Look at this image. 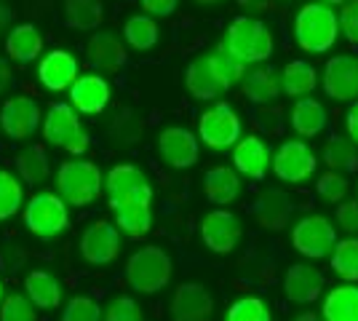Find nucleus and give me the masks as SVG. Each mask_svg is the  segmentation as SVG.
Instances as JSON below:
<instances>
[{"instance_id": "1", "label": "nucleus", "mask_w": 358, "mask_h": 321, "mask_svg": "<svg viewBox=\"0 0 358 321\" xmlns=\"http://www.w3.org/2000/svg\"><path fill=\"white\" fill-rule=\"evenodd\" d=\"M54 187H57L54 193L62 196L67 206L86 209L99 201L102 190H105V177H102V169L94 161L70 158L54 171Z\"/></svg>"}, {"instance_id": "2", "label": "nucleus", "mask_w": 358, "mask_h": 321, "mask_svg": "<svg viewBox=\"0 0 358 321\" xmlns=\"http://www.w3.org/2000/svg\"><path fill=\"white\" fill-rule=\"evenodd\" d=\"M340 38V19L331 6L305 3L294 16V41L305 54H327Z\"/></svg>"}, {"instance_id": "3", "label": "nucleus", "mask_w": 358, "mask_h": 321, "mask_svg": "<svg viewBox=\"0 0 358 321\" xmlns=\"http://www.w3.org/2000/svg\"><path fill=\"white\" fill-rule=\"evenodd\" d=\"M222 46L243 64H262L273 57V32L257 16H236L224 30Z\"/></svg>"}, {"instance_id": "4", "label": "nucleus", "mask_w": 358, "mask_h": 321, "mask_svg": "<svg viewBox=\"0 0 358 321\" xmlns=\"http://www.w3.org/2000/svg\"><path fill=\"white\" fill-rule=\"evenodd\" d=\"M171 273H174L171 255L152 244L139 246L123 268L126 284L139 294H158L161 290H166L171 281Z\"/></svg>"}, {"instance_id": "5", "label": "nucleus", "mask_w": 358, "mask_h": 321, "mask_svg": "<svg viewBox=\"0 0 358 321\" xmlns=\"http://www.w3.org/2000/svg\"><path fill=\"white\" fill-rule=\"evenodd\" d=\"M41 131H43V139L51 148H59L73 158H83L91 145L89 131L83 129L80 115L70 102H54L48 107Z\"/></svg>"}, {"instance_id": "6", "label": "nucleus", "mask_w": 358, "mask_h": 321, "mask_svg": "<svg viewBox=\"0 0 358 321\" xmlns=\"http://www.w3.org/2000/svg\"><path fill=\"white\" fill-rule=\"evenodd\" d=\"M22 220L35 238L51 241L70 228V206L54 190H41L24 204Z\"/></svg>"}, {"instance_id": "7", "label": "nucleus", "mask_w": 358, "mask_h": 321, "mask_svg": "<svg viewBox=\"0 0 358 321\" xmlns=\"http://www.w3.org/2000/svg\"><path fill=\"white\" fill-rule=\"evenodd\" d=\"M243 137V123L236 107L227 102H214L198 115V139L209 150H233Z\"/></svg>"}, {"instance_id": "8", "label": "nucleus", "mask_w": 358, "mask_h": 321, "mask_svg": "<svg viewBox=\"0 0 358 321\" xmlns=\"http://www.w3.org/2000/svg\"><path fill=\"white\" fill-rule=\"evenodd\" d=\"M105 196L113 212L131 204H152V185L134 164H115L105 174Z\"/></svg>"}, {"instance_id": "9", "label": "nucleus", "mask_w": 358, "mask_h": 321, "mask_svg": "<svg viewBox=\"0 0 358 321\" xmlns=\"http://www.w3.org/2000/svg\"><path fill=\"white\" fill-rule=\"evenodd\" d=\"M292 246L308 260H324L337 246V228L324 214H305L292 228Z\"/></svg>"}, {"instance_id": "10", "label": "nucleus", "mask_w": 358, "mask_h": 321, "mask_svg": "<svg viewBox=\"0 0 358 321\" xmlns=\"http://www.w3.org/2000/svg\"><path fill=\"white\" fill-rule=\"evenodd\" d=\"M315 153L305 139H284L273 153V174L278 183L299 185L315 174Z\"/></svg>"}, {"instance_id": "11", "label": "nucleus", "mask_w": 358, "mask_h": 321, "mask_svg": "<svg viewBox=\"0 0 358 321\" xmlns=\"http://www.w3.org/2000/svg\"><path fill=\"white\" fill-rule=\"evenodd\" d=\"M38 126H43V113L41 105L27 97V94H16L11 99H6L0 107V129L3 134L14 142H24L30 139Z\"/></svg>"}, {"instance_id": "12", "label": "nucleus", "mask_w": 358, "mask_h": 321, "mask_svg": "<svg viewBox=\"0 0 358 321\" xmlns=\"http://www.w3.org/2000/svg\"><path fill=\"white\" fill-rule=\"evenodd\" d=\"M80 257L94 265V268H105L110 262L118 260L120 255V230L115 228V222L107 220H94L86 230L80 233Z\"/></svg>"}, {"instance_id": "13", "label": "nucleus", "mask_w": 358, "mask_h": 321, "mask_svg": "<svg viewBox=\"0 0 358 321\" xmlns=\"http://www.w3.org/2000/svg\"><path fill=\"white\" fill-rule=\"evenodd\" d=\"M243 238V225L238 214L230 209H211L201 220V241L214 255H230Z\"/></svg>"}, {"instance_id": "14", "label": "nucleus", "mask_w": 358, "mask_h": 321, "mask_svg": "<svg viewBox=\"0 0 358 321\" xmlns=\"http://www.w3.org/2000/svg\"><path fill=\"white\" fill-rule=\"evenodd\" d=\"M321 86L334 102H356L358 99V57L356 54H334L324 64Z\"/></svg>"}, {"instance_id": "15", "label": "nucleus", "mask_w": 358, "mask_h": 321, "mask_svg": "<svg viewBox=\"0 0 358 321\" xmlns=\"http://www.w3.org/2000/svg\"><path fill=\"white\" fill-rule=\"evenodd\" d=\"M158 155L166 166L190 169L201 158V139L185 126H166L158 134Z\"/></svg>"}, {"instance_id": "16", "label": "nucleus", "mask_w": 358, "mask_h": 321, "mask_svg": "<svg viewBox=\"0 0 358 321\" xmlns=\"http://www.w3.org/2000/svg\"><path fill=\"white\" fill-rule=\"evenodd\" d=\"M169 313H171V321H209L214 313V297L203 284L185 281L171 294Z\"/></svg>"}, {"instance_id": "17", "label": "nucleus", "mask_w": 358, "mask_h": 321, "mask_svg": "<svg viewBox=\"0 0 358 321\" xmlns=\"http://www.w3.org/2000/svg\"><path fill=\"white\" fill-rule=\"evenodd\" d=\"M284 294L294 306H313L324 297V273L308 262H292L284 273Z\"/></svg>"}, {"instance_id": "18", "label": "nucleus", "mask_w": 358, "mask_h": 321, "mask_svg": "<svg viewBox=\"0 0 358 321\" xmlns=\"http://www.w3.org/2000/svg\"><path fill=\"white\" fill-rule=\"evenodd\" d=\"M38 80L45 92H70V86L78 80V59L64 48L48 51L38 62Z\"/></svg>"}, {"instance_id": "19", "label": "nucleus", "mask_w": 358, "mask_h": 321, "mask_svg": "<svg viewBox=\"0 0 358 321\" xmlns=\"http://www.w3.org/2000/svg\"><path fill=\"white\" fill-rule=\"evenodd\" d=\"M110 97L113 89L107 78L99 73L78 76V80L70 86V105L78 110V115H99L110 105Z\"/></svg>"}, {"instance_id": "20", "label": "nucleus", "mask_w": 358, "mask_h": 321, "mask_svg": "<svg viewBox=\"0 0 358 321\" xmlns=\"http://www.w3.org/2000/svg\"><path fill=\"white\" fill-rule=\"evenodd\" d=\"M270 164H273V153H270L268 142L259 134L241 137L238 145L233 148V169L243 177L265 180L270 171Z\"/></svg>"}, {"instance_id": "21", "label": "nucleus", "mask_w": 358, "mask_h": 321, "mask_svg": "<svg viewBox=\"0 0 358 321\" xmlns=\"http://www.w3.org/2000/svg\"><path fill=\"white\" fill-rule=\"evenodd\" d=\"M292 209H294V204L286 196V190H281V187H268L252 204V217L259 228L284 230L289 225V220H292Z\"/></svg>"}, {"instance_id": "22", "label": "nucleus", "mask_w": 358, "mask_h": 321, "mask_svg": "<svg viewBox=\"0 0 358 321\" xmlns=\"http://www.w3.org/2000/svg\"><path fill=\"white\" fill-rule=\"evenodd\" d=\"M185 86L201 102H217L227 92L224 83L220 80V76H217V67L211 62V54H201V57H195L187 64V70H185Z\"/></svg>"}, {"instance_id": "23", "label": "nucleus", "mask_w": 358, "mask_h": 321, "mask_svg": "<svg viewBox=\"0 0 358 321\" xmlns=\"http://www.w3.org/2000/svg\"><path fill=\"white\" fill-rule=\"evenodd\" d=\"M86 59L102 76V73H118L129 59V54L115 32H94L86 43Z\"/></svg>"}, {"instance_id": "24", "label": "nucleus", "mask_w": 358, "mask_h": 321, "mask_svg": "<svg viewBox=\"0 0 358 321\" xmlns=\"http://www.w3.org/2000/svg\"><path fill=\"white\" fill-rule=\"evenodd\" d=\"M24 294L38 311H57L64 303V287L59 276L45 268H35L24 276Z\"/></svg>"}, {"instance_id": "25", "label": "nucleus", "mask_w": 358, "mask_h": 321, "mask_svg": "<svg viewBox=\"0 0 358 321\" xmlns=\"http://www.w3.org/2000/svg\"><path fill=\"white\" fill-rule=\"evenodd\" d=\"M203 196L209 204H217V209H224L241 196V174L230 166L209 169L203 174Z\"/></svg>"}, {"instance_id": "26", "label": "nucleus", "mask_w": 358, "mask_h": 321, "mask_svg": "<svg viewBox=\"0 0 358 321\" xmlns=\"http://www.w3.org/2000/svg\"><path fill=\"white\" fill-rule=\"evenodd\" d=\"M289 123H292L294 134L310 139V137H318V134L327 129L329 113L318 99H313V97H302V99H297V102L292 105Z\"/></svg>"}, {"instance_id": "27", "label": "nucleus", "mask_w": 358, "mask_h": 321, "mask_svg": "<svg viewBox=\"0 0 358 321\" xmlns=\"http://www.w3.org/2000/svg\"><path fill=\"white\" fill-rule=\"evenodd\" d=\"M6 54L16 64H30L43 54V35L35 24H14L6 35Z\"/></svg>"}, {"instance_id": "28", "label": "nucleus", "mask_w": 358, "mask_h": 321, "mask_svg": "<svg viewBox=\"0 0 358 321\" xmlns=\"http://www.w3.org/2000/svg\"><path fill=\"white\" fill-rule=\"evenodd\" d=\"M324 321H358V284H340L321 300Z\"/></svg>"}, {"instance_id": "29", "label": "nucleus", "mask_w": 358, "mask_h": 321, "mask_svg": "<svg viewBox=\"0 0 358 321\" xmlns=\"http://www.w3.org/2000/svg\"><path fill=\"white\" fill-rule=\"evenodd\" d=\"M241 89H243V97L252 105H259V107L273 105L284 94V89H281V76H275L268 67H257L252 73H246Z\"/></svg>"}, {"instance_id": "30", "label": "nucleus", "mask_w": 358, "mask_h": 321, "mask_svg": "<svg viewBox=\"0 0 358 321\" xmlns=\"http://www.w3.org/2000/svg\"><path fill=\"white\" fill-rule=\"evenodd\" d=\"M315 86H318V73L310 62L292 59L281 73V89L289 97H297V99L310 97L315 92Z\"/></svg>"}, {"instance_id": "31", "label": "nucleus", "mask_w": 358, "mask_h": 321, "mask_svg": "<svg viewBox=\"0 0 358 321\" xmlns=\"http://www.w3.org/2000/svg\"><path fill=\"white\" fill-rule=\"evenodd\" d=\"M115 228L126 238H145L152 230V204H131L115 209Z\"/></svg>"}, {"instance_id": "32", "label": "nucleus", "mask_w": 358, "mask_h": 321, "mask_svg": "<svg viewBox=\"0 0 358 321\" xmlns=\"http://www.w3.org/2000/svg\"><path fill=\"white\" fill-rule=\"evenodd\" d=\"M64 24L73 27V30H96L102 24V16H105V8H102V0H64Z\"/></svg>"}, {"instance_id": "33", "label": "nucleus", "mask_w": 358, "mask_h": 321, "mask_svg": "<svg viewBox=\"0 0 358 321\" xmlns=\"http://www.w3.org/2000/svg\"><path fill=\"white\" fill-rule=\"evenodd\" d=\"M16 174L24 185H41L51 177V161L41 145H32L16 155Z\"/></svg>"}, {"instance_id": "34", "label": "nucleus", "mask_w": 358, "mask_h": 321, "mask_svg": "<svg viewBox=\"0 0 358 321\" xmlns=\"http://www.w3.org/2000/svg\"><path fill=\"white\" fill-rule=\"evenodd\" d=\"M123 38L126 43L134 48V51H150L155 48L158 38H161V30L155 24V19L148 14H134L126 19L123 24Z\"/></svg>"}, {"instance_id": "35", "label": "nucleus", "mask_w": 358, "mask_h": 321, "mask_svg": "<svg viewBox=\"0 0 358 321\" xmlns=\"http://www.w3.org/2000/svg\"><path fill=\"white\" fill-rule=\"evenodd\" d=\"M329 268L345 284H358V238H343L329 255Z\"/></svg>"}, {"instance_id": "36", "label": "nucleus", "mask_w": 358, "mask_h": 321, "mask_svg": "<svg viewBox=\"0 0 358 321\" xmlns=\"http://www.w3.org/2000/svg\"><path fill=\"white\" fill-rule=\"evenodd\" d=\"M24 183L19 180V174L0 169V222L11 220L24 209Z\"/></svg>"}, {"instance_id": "37", "label": "nucleus", "mask_w": 358, "mask_h": 321, "mask_svg": "<svg viewBox=\"0 0 358 321\" xmlns=\"http://www.w3.org/2000/svg\"><path fill=\"white\" fill-rule=\"evenodd\" d=\"M324 164L331 171H356L358 169V148L345 137H331L324 145Z\"/></svg>"}, {"instance_id": "38", "label": "nucleus", "mask_w": 358, "mask_h": 321, "mask_svg": "<svg viewBox=\"0 0 358 321\" xmlns=\"http://www.w3.org/2000/svg\"><path fill=\"white\" fill-rule=\"evenodd\" d=\"M224 321H273V313H270V306L262 297L246 294V297H238L227 306Z\"/></svg>"}, {"instance_id": "39", "label": "nucleus", "mask_w": 358, "mask_h": 321, "mask_svg": "<svg viewBox=\"0 0 358 321\" xmlns=\"http://www.w3.org/2000/svg\"><path fill=\"white\" fill-rule=\"evenodd\" d=\"M211 62H214L217 76H220V80L224 83V89H227V92L243 83V78H246V64L236 59V57H233L222 43L211 51Z\"/></svg>"}, {"instance_id": "40", "label": "nucleus", "mask_w": 358, "mask_h": 321, "mask_svg": "<svg viewBox=\"0 0 358 321\" xmlns=\"http://www.w3.org/2000/svg\"><path fill=\"white\" fill-rule=\"evenodd\" d=\"M105 319V308L96 297L91 294H75L62 306L59 321H102Z\"/></svg>"}, {"instance_id": "41", "label": "nucleus", "mask_w": 358, "mask_h": 321, "mask_svg": "<svg viewBox=\"0 0 358 321\" xmlns=\"http://www.w3.org/2000/svg\"><path fill=\"white\" fill-rule=\"evenodd\" d=\"M0 321H38V308L24 292H11L0 303Z\"/></svg>"}, {"instance_id": "42", "label": "nucleus", "mask_w": 358, "mask_h": 321, "mask_svg": "<svg viewBox=\"0 0 358 321\" xmlns=\"http://www.w3.org/2000/svg\"><path fill=\"white\" fill-rule=\"evenodd\" d=\"M315 190H318V196L329 204H343L345 196H348V190H350V183H348V177L340 174V171H324L321 177H318V183H315Z\"/></svg>"}, {"instance_id": "43", "label": "nucleus", "mask_w": 358, "mask_h": 321, "mask_svg": "<svg viewBox=\"0 0 358 321\" xmlns=\"http://www.w3.org/2000/svg\"><path fill=\"white\" fill-rule=\"evenodd\" d=\"M102 321H145V316H142V308L134 297L115 294L105 306V319Z\"/></svg>"}, {"instance_id": "44", "label": "nucleus", "mask_w": 358, "mask_h": 321, "mask_svg": "<svg viewBox=\"0 0 358 321\" xmlns=\"http://www.w3.org/2000/svg\"><path fill=\"white\" fill-rule=\"evenodd\" d=\"M340 32L348 38V43L358 46V0H348L343 8H340Z\"/></svg>"}, {"instance_id": "45", "label": "nucleus", "mask_w": 358, "mask_h": 321, "mask_svg": "<svg viewBox=\"0 0 358 321\" xmlns=\"http://www.w3.org/2000/svg\"><path fill=\"white\" fill-rule=\"evenodd\" d=\"M337 228H343L350 236L358 233V199L337 204Z\"/></svg>"}, {"instance_id": "46", "label": "nucleus", "mask_w": 358, "mask_h": 321, "mask_svg": "<svg viewBox=\"0 0 358 321\" xmlns=\"http://www.w3.org/2000/svg\"><path fill=\"white\" fill-rule=\"evenodd\" d=\"M139 121H136L131 113H120L118 115V121H115V134H118L120 142H136L139 139Z\"/></svg>"}, {"instance_id": "47", "label": "nucleus", "mask_w": 358, "mask_h": 321, "mask_svg": "<svg viewBox=\"0 0 358 321\" xmlns=\"http://www.w3.org/2000/svg\"><path fill=\"white\" fill-rule=\"evenodd\" d=\"M142 3V11L152 19H166L177 11L179 0H139Z\"/></svg>"}, {"instance_id": "48", "label": "nucleus", "mask_w": 358, "mask_h": 321, "mask_svg": "<svg viewBox=\"0 0 358 321\" xmlns=\"http://www.w3.org/2000/svg\"><path fill=\"white\" fill-rule=\"evenodd\" d=\"M345 129H348V139L358 148V99L345 113Z\"/></svg>"}, {"instance_id": "49", "label": "nucleus", "mask_w": 358, "mask_h": 321, "mask_svg": "<svg viewBox=\"0 0 358 321\" xmlns=\"http://www.w3.org/2000/svg\"><path fill=\"white\" fill-rule=\"evenodd\" d=\"M241 11H246V16H254V14H265L270 6H273V0H238Z\"/></svg>"}, {"instance_id": "50", "label": "nucleus", "mask_w": 358, "mask_h": 321, "mask_svg": "<svg viewBox=\"0 0 358 321\" xmlns=\"http://www.w3.org/2000/svg\"><path fill=\"white\" fill-rule=\"evenodd\" d=\"M8 83H11V64H8V59L0 57V94L8 89Z\"/></svg>"}, {"instance_id": "51", "label": "nucleus", "mask_w": 358, "mask_h": 321, "mask_svg": "<svg viewBox=\"0 0 358 321\" xmlns=\"http://www.w3.org/2000/svg\"><path fill=\"white\" fill-rule=\"evenodd\" d=\"M8 24H11V8H8L6 0H0V32L6 30Z\"/></svg>"}, {"instance_id": "52", "label": "nucleus", "mask_w": 358, "mask_h": 321, "mask_svg": "<svg viewBox=\"0 0 358 321\" xmlns=\"http://www.w3.org/2000/svg\"><path fill=\"white\" fill-rule=\"evenodd\" d=\"M292 321H324V319H321V316H315V313H310V311H305V313L294 316Z\"/></svg>"}, {"instance_id": "53", "label": "nucleus", "mask_w": 358, "mask_h": 321, "mask_svg": "<svg viewBox=\"0 0 358 321\" xmlns=\"http://www.w3.org/2000/svg\"><path fill=\"white\" fill-rule=\"evenodd\" d=\"M193 3H198V6H222L227 0H193Z\"/></svg>"}, {"instance_id": "54", "label": "nucleus", "mask_w": 358, "mask_h": 321, "mask_svg": "<svg viewBox=\"0 0 358 321\" xmlns=\"http://www.w3.org/2000/svg\"><path fill=\"white\" fill-rule=\"evenodd\" d=\"M318 3H324V6H340V8H343L348 0H318Z\"/></svg>"}, {"instance_id": "55", "label": "nucleus", "mask_w": 358, "mask_h": 321, "mask_svg": "<svg viewBox=\"0 0 358 321\" xmlns=\"http://www.w3.org/2000/svg\"><path fill=\"white\" fill-rule=\"evenodd\" d=\"M3 297H6V290H3V281H0V303H3Z\"/></svg>"}, {"instance_id": "56", "label": "nucleus", "mask_w": 358, "mask_h": 321, "mask_svg": "<svg viewBox=\"0 0 358 321\" xmlns=\"http://www.w3.org/2000/svg\"><path fill=\"white\" fill-rule=\"evenodd\" d=\"M278 3H294V0H278Z\"/></svg>"}]
</instances>
